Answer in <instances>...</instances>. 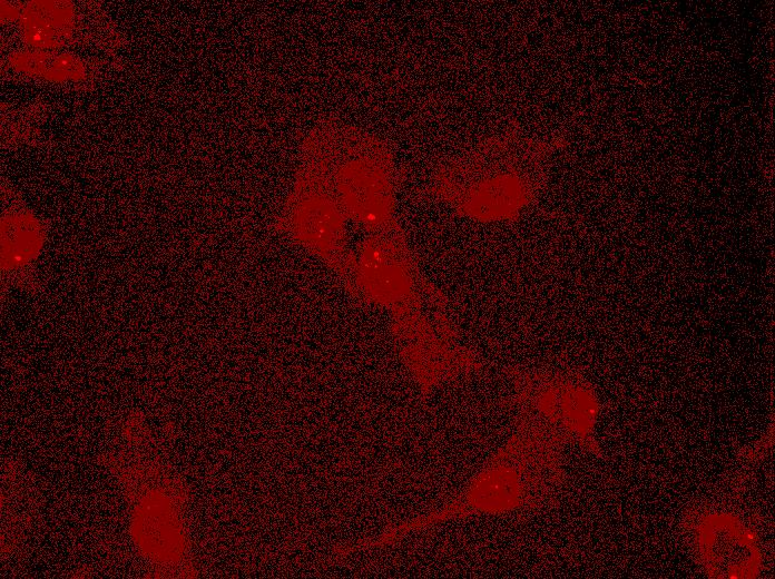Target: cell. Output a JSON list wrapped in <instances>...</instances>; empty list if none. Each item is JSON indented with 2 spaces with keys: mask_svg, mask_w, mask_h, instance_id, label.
<instances>
[{
  "mask_svg": "<svg viewBox=\"0 0 775 579\" xmlns=\"http://www.w3.org/2000/svg\"><path fill=\"white\" fill-rule=\"evenodd\" d=\"M12 62L21 71L55 80L77 79L84 73L80 61L69 55L20 53Z\"/></svg>",
  "mask_w": 775,
  "mask_h": 579,
  "instance_id": "obj_10",
  "label": "cell"
},
{
  "mask_svg": "<svg viewBox=\"0 0 775 579\" xmlns=\"http://www.w3.org/2000/svg\"><path fill=\"white\" fill-rule=\"evenodd\" d=\"M695 541L707 576L715 578H753L761 558L756 538L739 520L729 514H710L695 530Z\"/></svg>",
  "mask_w": 775,
  "mask_h": 579,
  "instance_id": "obj_7",
  "label": "cell"
},
{
  "mask_svg": "<svg viewBox=\"0 0 775 579\" xmlns=\"http://www.w3.org/2000/svg\"><path fill=\"white\" fill-rule=\"evenodd\" d=\"M566 445L563 438L539 418L514 411L509 436L440 506L360 540L350 550L387 547L452 521L551 508L567 482Z\"/></svg>",
  "mask_w": 775,
  "mask_h": 579,
  "instance_id": "obj_1",
  "label": "cell"
},
{
  "mask_svg": "<svg viewBox=\"0 0 775 579\" xmlns=\"http://www.w3.org/2000/svg\"><path fill=\"white\" fill-rule=\"evenodd\" d=\"M537 175L503 147L487 148L441 164L421 198L481 223L512 220L536 197Z\"/></svg>",
  "mask_w": 775,
  "mask_h": 579,
  "instance_id": "obj_3",
  "label": "cell"
},
{
  "mask_svg": "<svg viewBox=\"0 0 775 579\" xmlns=\"http://www.w3.org/2000/svg\"><path fill=\"white\" fill-rule=\"evenodd\" d=\"M23 12L28 39L37 45H52L67 32L70 10L67 2L37 1Z\"/></svg>",
  "mask_w": 775,
  "mask_h": 579,
  "instance_id": "obj_9",
  "label": "cell"
},
{
  "mask_svg": "<svg viewBox=\"0 0 775 579\" xmlns=\"http://www.w3.org/2000/svg\"><path fill=\"white\" fill-rule=\"evenodd\" d=\"M301 149L325 167L350 222L367 234L402 227L396 215L402 173L381 140L325 120L308 131Z\"/></svg>",
  "mask_w": 775,
  "mask_h": 579,
  "instance_id": "obj_2",
  "label": "cell"
},
{
  "mask_svg": "<svg viewBox=\"0 0 775 579\" xmlns=\"http://www.w3.org/2000/svg\"><path fill=\"white\" fill-rule=\"evenodd\" d=\"M349 222L325 167L301 149L273 228L323 264L354 300L356 259L349 247Z\"/></svg>",
  "mask_w": 775,
  "mask_h": 579,
  "instance_id": "obj_4",
  "label": "cell"
},
{
  "mask_svg": "<svg viewBox=\"0 0 775 579\" xmlns=\"http://www.w3.org/2000/svg\"><path fill=\"white\" fill-rule=\"evenodd\" d=\"M355 253L354 300L389 320L424 310H452L448 295L423 272L402 227L367 234Z\"/></svg>",
  "mask_w": 775,
  "mask_h": 579,
  "instance_id": "obj_6",
  "label": "cell"
},
{
  "mask_svg": "<svg viewBox=\"0 0 775 579\" xmlns=\"http://www.w3.org/2000/svg\"><path fill=\"white\" fill-rule=\"evenodd\" d=\"M502 374L510 390L499 400L500 409L529 412L558 432L567 444L602 455L595 435L599 399L580 370L568 365L509 364Z\"/></svg>",
  "mask_w": 775,
  "mask_h": 579,
  "instance_id": "obj_5",
  "label": "cell"
},
{
  "mask_svg": "<svg viewBox=\"0 0 775 579\" xmlns=\"http://www.w3.org/2000/svg\"><path fill=\"white\" fill-rule=\"evenodd\" d=\"M40 222L28 210L4 214L1 219L2 292L18 287L32 293L39 290L33 269L43 243Z\"/></svg>",
  "mask_w": 775,
  "mask_h": 579,
  "instance_id": "obj_8",
  "label": "cell"
}]
</instances>
